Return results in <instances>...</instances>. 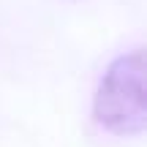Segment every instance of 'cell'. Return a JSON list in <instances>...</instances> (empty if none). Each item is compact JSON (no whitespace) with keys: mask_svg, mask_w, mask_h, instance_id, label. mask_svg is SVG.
<instances>
[{"mask_svg":"<svg viewBox=\"0 0 147 147\" xmlns=\"http://www.w3.org/2000/svg\"><path fill=\"white\" fill-rule=\"evenodd\" d=\"M142 52L120 57L95 93V117L115 134H134L144 125V82Z\"/></svg>","mask_w":147,"mask_h":147,"instance_id":"cell-1","label":"cell"}]
</instances>
